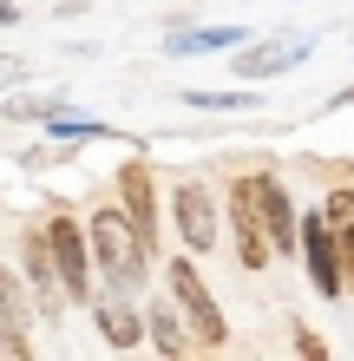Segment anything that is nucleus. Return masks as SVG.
I'll use <instances>...</instances> for the list:
<instances>
[{"instance_id": "1", "label": "nucleus", "mask_w": 354, "mask_h": 361, "mask_svg": "<svg viewBox=\"0 0 354 361\" xmlns=\"http://www.w3.org/2000/svg\"><path fill=\"white\" fill-rule=\"evenodd\" d=\"M230 224H236V257L243 269H263L269 250H302V224L289 210V190L276 178H236L230 184Z\"/></svg>"}, {"instance_id": "2", "label": "nucleus", "mask_w": 354, "mask_h": 361, "mask_svg": "<svg viewBox=\"0 0 354 361\" xmlns=\"http://www.w3.org/2000/svg\"><path fill=\"white\" fill-rule=\"evenodd\" d=\"M86 230H92L99 276H106L112 289H138L144 269H151V243H144V230L132 224V210H99Z\"/></svg>"}, {"instance_id": "3", "label": "nucleus", "mask_w": 354, "mask_h": 361, "mask_svg": "<svg viewBox=\"0 0 354 361\" xmlns=\"http://www.w3.org/2000/svg\"><path fill=\"white\" fill-rule=\"evenodd\" d=\"M171 295H177V309L191 315V342L197 348H223L230 342V329H223V309H217V295L203 289V276H197V263H171Z\"/></svg>"}, {"instance_id": "4", "label": "nucleus", "mask_w": 354, "mask_h": 361, "mask_svg": "<svg viewBox=\"0 0 354 361\" xmlns=\"http://www.w3.org/2000/svg\"><path fill=\"white\" fill-rule=\"evenodd\" d=\"M302 257H308V283L322 295L348 289V263H341V230H328V210L302 217Z\"/></svg>"}, {"instance_id": "5", "label": "nucleus", "mask_w": 354, "mask_h": 361, "mask_svg": "<svg viewBox=\"0 0 354 361\" xmlns=\"http://www.w3.org/2000/svg\"><path fill=\"white\" fill-rule=\"evenodd\" d=\"M46 230H53V257H59V276H66V295H72V302H86V295H92V269H99L92 230H79L72 217H53Z\"/></svg>"}, {"instance_id": "6", "label": "nucleus", "mask_w": 354, "mask_h": 361, "mask_svg": "<svg viewBox=\"0 0 354 361\" xmlns=\"http://www.w3.org/2000/svg\"><path fill=\"white\" fill-rule=\"evenodd\" d=\"M27 283H33V295H39V315H66V276H59V257H53V230L39 224V230H27Z\"/></svg>"}, {"instance_id": "7", "label": "nucleus", "mask_w": 354, "mask_h": 361, "mask_svg": "<svg viewBox=\"0 0 354 361\" xmlns=\"http://www.w3.org/2000/svg\"><path fill=\"white\" fill-rule=\"evenodd\" d=\"M177 237L191 250H217V204L203 184H184L177 190Z\"/></svg>"}, {"instance_id": "8", "label": "nucleus", "mask_w": 354, "mask_h": 361, "mask_svg": "<svg viewBox=\"0 0 354 361\" xmlns=\"http://www.w3.org/2000/svg\"><path fill=\"white\" fill-rule=\"evenodd\" d=\"M0 355H33L27 348V289L7 263H0Z\"/></svg>"}, {"instance_id": "9", "label": "nucleus", "mask_w": 354, "mask_h": 361, "mask_svg": "<svg viewBox=\"0 0 354 361\" xmlns=\"http://www.w3.org/2000/svg\"><path fill=\"white\" fill-rule=\"evenodd\" d=\"M118 197H125V210H132V224L144 230V243L158 250V190H151V171H144V164H125L118 171Z\"/></svg>"}, {"instance_id": "10", "label": "nucleus", "mask_w": 354, "mask_h": 361, "mask_svg": "<svg viewBox=\"0 0 354 361\" xmlns=\"http://www.w3.org/2000/svg\"><path fill=\"white\" fill-rule=\"evenodd\" d=\"M99 335H106V348H138V342H151V322L132 315L125 302H99Z\"/></svg>"}, {"instance_id": "11", "label": "nucleus", "mask_w": 354, "mask_h": 361, "mask_svg": "<svg viewBox=\"0 0 354 361\" xmlns=\"http://www.w3.org/2000/svg\"><path fill=\"white\" fill-rule=\"evenodd\" d=\"M302 53H308L302 39H296V47H249V53L236 59V73H243V79H269V73H282V66H296Z\"/></svg>"}, {"instance_id": "12", "label": "nucleus", "mask_w": 354, "mask_h": 361, "mask_svg": "<svg viewBox=\"0 0 354 361\" xmlns=\"http://www.w3.org/2000/svg\"><path fill=\"white\" fill-rule=\"evenodd\" d=\"M243 27H203V33H171V53H217V47H236Z\"/></svg>"}, {"instance_id": "13", "label": "nucleus", "mask_w": 354, "mask_h": 361, "mask_svg": "<svg viewBox=\"0 0 354 361\" xmlns=\"http://www.w3.org/2000/svg\"><path fill=\"white\" fill-rule=\"evenodd\" d=\"M144 322H151V348L158 355H184V348H191V342H184V322H177L171 309H151Z\"/></svg>"}, {"instance_id": "14", "label": "nucleus", "mask_w": 354, "mask_h": 361, "mask_svg": "<svg viewBox=\"0 0 354 361\" xmlns=\"http://www.w3.org/2000/svg\"><path fill=\"white\" fill-rule=\"evenodd\" d=\"M191 105H203V112H243V92H191Z\"/></svg>"}, {"instance_id": "15", "label": "nucleus", "mask_w": 354, "mask_h": 361, "mask_svg": "<svg viewBox=\"0 0 354 361\" xmlns=\"http://www.w3.org/2000/svg\"><path fill=\"white\" fill-rule=\"evenodd\" d=\"M53 112H59L53 99H13L7 105V118H53Z\"/></svg>"}, {"instance_id": "16", "label": "nucleus", "mask_w": 354, "mask_h": 361, "mask_svg": "<svg viewBox=\"0 0 354 361\" xmlns=\"http://www.w3.org/2000/svg\"><path fill=\"white\" fill-rule=\"evenodd\" d=\"M335 230H341V263H348V289H354V217H341Z\"/></svg>"}, {"instance_id": "17", "label": "nucleus", "mask_w": 354, "mask_h": 361, "mask_svg": "<svg viewBox=\"0 0 354 361\" xmlns=\"http://www.w3.org/2000/svg\"><path fill=\"white\" fill-rule=\"evenodd\" d=\"M328 217H335V224L354 217V190H335V197H328Z\"/></svg>"}, {"instance_id": "18", "label": "nucleus", "mask_w": 354, "mask_h": 361, "mask_svg": "<svg viewBox=\"0 0 354 361\" xmlns=\"http://www.w3.org/2000/svg\"><path fill=\"white\" fill-rule=\"evenodd\" d=\"M296 348H302L308 361H315V355H328V348H322V335H308V329H296Z\"/></svg>"}, {"instance_id": "19", "label": "nucleus", "mask_w": 354, "mask_h": 361, "mask_svg": "<svg viewBox=\"0 0 354 361\" xmlns=\"http://www.w3.org/2000/svg\"><path fill=\"white\" fill-rule=\"evenodd\" d=\"M20 73H27L20 59H0V86H20Z\"/></svg>"}, {"instance_id": "20", "label": "nucleus", "mask_w": 354, "mask_h": 361, "mask_svg": "<svg viewBox=\"0 0 354 361\" xmlns=\"http://www.w3.org/2000/svg\"><path fill=\"white\" fill-rule=\"evenodd\" d=\"M0 27H13V7H7V0H0Z\"/></svg>"}]
</instances>
